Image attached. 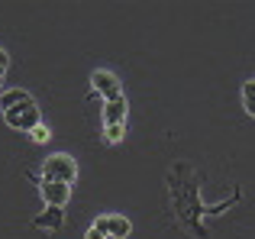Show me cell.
I'll use <instances>...</instances> for the list:
<instances>
[{"label":"cell","instance_id":"obj_1","mask_svg":"<svg viewBox=\"0 0 255 239\" xmlns=\"http://www.w3.org/2000/svg\"><path fill=\"white\" fill-rule=\"evenodd\" d=\"M75 158L65 155V152H58V155H49L42 165V178L45 181H62V184H75Z\"/></svg>","mask_w":255,"mask_h":239},{"label":"cell","instance_id":"obj_2","mask_svg":"<svg viewBox=\"0 0 255 239\" xmlns=\"http://www.w3.org/2000/svg\"><path fill=\"white\" fill-rule=\"evenodd\" d=\"M3 120H6V126H10V129L32 132V129L39 126V107H36V101H29V104H19V107L6 110V114H3Z\"/></svg>","mask_w":255,"mask_h":239},{"label":"cell","instance_id":"obj_3","mask_svg":"<svg viewBox=\"0 0 255 239\" xmlns=\"http://www.w3.org/2000/svg\"><path fill=\"white\" fill-rule=\"evenodd\" d=\"M91 84H94V91L104 97V104L120 101V97H123V88H120V81H117V75H113V71H94V75H91Z\"/></svg>","mask_w":255,"mask_h":239},{"label":"cell","instance_id":"obj_4","mask_svg":"<svg viewBox=\"0 0 255 239\" xmlns=\"http://www.w3.org/2000/svg\"><path fill=\"white\" fill-rule=\"evenodd\" d=\"M39 191H42V197H45V204L49 207H65L68 204V197H71V184H62V181H39Z\"/></svg>","mask_w":255,"mask_h":239},{"label":"cell","instance_id":"obj_5","mask_svg":"<svg viewBox=\"0 0 255 239\" xmlns=\"http://www.w3.org/2000/svg\"><path fill=\"white\" fill-rule=\"evenodd\" d=\"M32 227H36V230H49V233L62 230L65 227V207H45L42 214L32 220Z\"/></svg>","mask_w":255,"mask_h":239},{"label":"cell","instance_id":"obj_6","mask_svg":"<svg viewBox=\"0 0 255 239\" xmlns=\"http://www.w3.org/2000/svg\"><path fill=\"white\" fill-rule=\"evenodd\" d=\"M117 123H126V97L104 104V126H117Z\"/></svg>","mask_w":255,"mask_h":239},{"label":"cell","instance_id":"obj_7","mask_svg":"<svg viewBox=\"0 0 255 239\" xmlns=\"http://www.w3.org/2000/svg\"><path fill=\"white\" fill-rule=\"evenodd\" d=\"M32 97L26 94L23 88H10V91H0V110H13V107H19V104H29Z\"/></svg>","mask_w":255,"mask_h":239},{"label":"cell","instance_id":"obj_8","mask_svg":"<svg viewBox=\"0 0 255 239\" xmlns=\"http://www.w3.org/2000/svg\"><path fill=\"white\" fill-rule=\"evenodd\" d=\"M107 233H110V239H126L132 233V223L126 220V217L110 214V217H107Z\"/></svg>","mask_w":255,"mask_h":239},{"label":"cell","instance_id":"obj_9","mask_svg":"<svg viewBox=\"0 0 255 239\" xmlns=\"http://www.w3.org/2000/svg\"><path fill=\"white\" fill-rule=\"evenodd\" d=\"M243 107H246V114L255 117V81H246L243 84Z\"/></svg>","mask_w":255,"mask_h":239},{"label":"cell","instance_id":"obj_10","mask_svg":"<svg viewBox=\"0 0 255 239\" xmlns=\"http://www.w3.org/2000/svg\"><path fill=\"white\" fill-rule=\"evenodd\" d=\"M87 239H110V233H107V217H100V220L87 230Z\"/></svg>","mask_w":255,"mask_h":239},{"label":"cell","instance_id":"obj_11","mask_svg":"<svg viewBox=\"0 0 255 239\" xmlns=\"http://www.w3.org/2000/svg\"><path fill=\"white\" fill-rule=\"evenodd\" d=\"M123 132H126V123L104 126V136H107V142H120V139H123Z\"/></svg>","mask_w":255,"mask_h":239},{"label":"cell","instance_id":"obj_12","mask_svg":"<svg viewBox=\"0 0 255 239\" xmlns=\"http://www.w3.org/2000/svg\"><path fill=\"white\" fill-rule=\"evenodd\" d=\"M29 136H32V142H45V139H49V136H52V132H49V129H45V126H42V123H39V126H36V129H32V132H29Z\"/></svg>","mask_w":255,"mask_h":239},{"label":"cell","instance_id":"obj_13","mask_svg":"<svg viewBox=\"0 0 255 239\" xmlns=\"http://www.w3.org/2000/svg\"><path fill=\"white\" fill-rule=\"evenodd\" d=\"M6 62H10V55H6V52L0 49V71H6Z\"/></svg>","mask_w":255,"mask_h":239},{"label":"cell","instance_id":"obj_14","mask_svg":"<svg viewBox=\"0 0 255 239\" xmlns=\"http://www.w3.org/2000/svg\"><path fill=\"white\" fill-rule=\"evenodd\" d=\"M0 81H3V71H0Z\"/></svg>","mask_w":255,"mask_h":239}]
</instances>
